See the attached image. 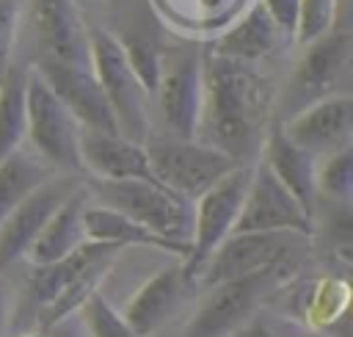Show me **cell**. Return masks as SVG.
Listing matches in <instances>:
<instances>
[{
	"label": "cell",
	"mask_w": 353,
	"mask_h": 337,
	"mask_svg": "<svg viewBox=\"0 0 353 337\" xmlns=\"http://www.w3.org/2000/svg\"><path fill=\"white\" fill-rule=\"evenodd\" d=\"M88 58H91V72L102 86L105 99L113 110L119 133L143 144L152 135V97L141 86L132 66L127 64L119 39L110 30L91 25Z\"/></svg>",
	"instance_id": "obj_3"
},
{
	"label": "cell",
	"mask_w": 353,
	"mask_h": 337,
	"mask_svg": "<svg viewBox=\"0 0 353 337\" xmlns=\"http://www.w3.org/2000/svg\"><path fill=\"white\" fill-rule=\"evenodd\" d=\"M334 17H336V0H301L292 41L298 47H303V44L320 39L323 33H328L334 28Z\"/></svg>",
	"instance_id": "obj_28"
},
{
	"label": "cell",
	"mask_w": 353,
	"mask_h": 337,
	"mask_svg": "<svg viewBox=\"0 0 353 337\" xmlns=\"http://www.w3.org/2000/svg\"><path fill=\"white\" fill-rule=\"evenodd\" d=\"M80 166L91 180H154L143 144L108 130L80 127Z\"/></svg>",
	"instance_id": "obj_17"
},
{
	"label": "cell",
	"mask_w": 353,
	"mask_h": 337,
	"mask_svg": "<svg viewBox=\"0 0 353 337\" xmlns=\"http://www.w3.org/2000/svg\"><path fill=\"white\" fill-rule=\"evenodd\" d=\"M80 312L85 320V337H141L99 290H94L83 301Z\"/></svg>",
	"instance_id": "obj_27"
},
{
	"label": "cell",
	"mask_w": 353,
	"mask_h": 337,
	"mask_svg": "<svg viewBox=\"0 0 353 337\" xmlns=\"http://www.w3.org/2000/svg\"><path fill=\"white\" fill-rule=\"evenodd\" d=\"M265 160V166L281 180V185L298 199V204L314 215V202H317V191H314V163L317 157H312L306 149L295 146L276 122H270L262 149L259 155ZM314 221V218H312Z\"/></svg>",
	"instance_id": "obj_18"
},
{
	"label": "cell",
	"mask_w": 353,
	"mask_h": 337,
	"mask_svg": "<svg viewBox=\"0 0 353 337\" xmlns=\"http://www.w3.org/2000/svg\"><path fill=\"white\" fill-rule=\"evenodd\" d=\"M39 77L50 86V91L61 99V105L74 116V122L85 130H108L119 133L113 110L105 99L102 86L97 83L91 66L63 64L52 58H39L33 64Z\"/></svg>",
	"instance_id": "obj_16"
},
{
	"label": "cell",
	"mask_w": 353,
	"mask_h": 337,
	"mask_svg": "<svg viewBox=\"0 0 353 337\" xmlns=\"http://www.w3.org/2000/svg\"><path fill=\"white\" fill-rule=\"evenodd\" d=\"M116 39H119V44L124 50L127 64L132 66V72L138 75L141 86L152 97L154 86H157V72H160V50L143 36H116Z\"/></svg>",
	"instance_id": "obj_29"
},
{
	"label": "cell",
	"mask_w": 353,
	"mask_h": 337,
	"mask_svg": "<svg viewBox=\"0 0 353 337\" xmlns=\"http://www.w3.org/2000/svg\"><path fill=\"white\" fill-rule=\"evenodd\" d=\"M281 265H270L254 273H243L207 287L204 301L196 307L193 318L185 326V337H226L243 326L265 296L276 287V273Z\"/></svg>",
	"instance_id": "obj_8"
},
{
	"label": "cell",
	"mask_w": 353,
	"mask_h": 337,
	"mask_svg": "<svg viewBox=\"0 0 353 337\" xmlns=\"http://www.w3.org/2000/svg\"><path fill=\"white\" fill-rule=\"evenodd\" d=\"M25 19L39 47V58L91 66L88 25H83L74 0H28Z\"/></svg>",
	"instance_id": "obj_15"
},
{
	"label": "cell",
	"mask_w": 353,
	"mask_h": 337,
	"mask_svg": "<svg viewBox=\"0 0 353 337\" xmlns=\"http://www.w3.org/2000/svg\"><path fill=\"white\" fill-rule=\"evenodd\" d=\"M276 124L295 146L312 157H325L353 144V99L347 91H336Z\"/></svg>",
	"instance_id": "obj_14"
},
{
	"label": "cell",
	"mask_w": 353,
	"mask_h": 337,
	"mask_svg": "<svg viewBox=\"0 0 353 337\" xmlns=\"http://www.w3.org/2000/svg\"><path fill=\"white\" fill-rule=\"evenodd\" d=\"M281 30L273 25V19L268 17L262 3H254L243 19H237L232 28H226L215 44L210 47V52L223 55V58H234V61H245L254 64L265 55H270L279 44Z\"/></svg>",
	"instance_id": "obj_21"
},
{
	"label": "cell",
	"mask_w": 353,
	"mask_h": 337,
	"mask_svg": "<svg viewBox=\"0 0 353 337\" xmlns=\"http://www.w3.org/2000/svg\"><path fill=\"white\" fill-rule=\"evenodd\" d=\"M25 88L28 66H8L0 80V160L25 141Z\"/></svg>",
	"instance_id": "obj_25"
},
{
	"label": "cell",
	"mask_w": 353,
	"mask_h": 337,
	"mask_svg": "<svg viewBox=\"0 0 353 337\" xmlns=\"http://www.w3.org/2000/svg\"><path fill=\"white\" fill-rule=\"evenodd\" d=\"M353 52V36L345 28H331L320 39L303 44L301 58L295 61L284 88L273 97V122H284L287 116L298 113L301 108L345 91L342 83L347 80Z\"/></svg>",
	"instance_id": "obj_4"
},
{
	"label": "cell",
	"mask_w": 353,
	"mask_h": 337,
	"mask_svg": "<svg viewBox=\"0 0 353 337\" xmlns=\"http://www.w3.org/2000/svg\"><path fill=\"white\" fill-rule=\"evenodd\" d=\"M196 287V273L185 265L182 257H176L171 265L160 268L127 298L121 315L141 337H152L193 298Z\"/></svg>",
	"instance_id": "obj_12"
},
{
	"label": "cell",
	"mask_w": 353,
	"mask_h": 337,
	"mask_svg": "<svg viewBox=\"0 0 353 337\" xmlns=\"http://www.w3.org/2000/svg\"><path fill=\"white\" fill-rule=\"evenodd\" d=\"M83 182V174L55 171L36 191H30L3 221H0V273L25 257L39 229L55 213V207Z\"/></svg>",
	"instance_id": "obj_13"
},
{
	"label": "cell",
	"mask_w": 353,
	"mask_h": 337,
	"mask_svg": "<svg viewBox=\"0 0 353 337\" xmlns=\"http://www.w3.org/2000/svg\"><path fill=\"white\" fill-rule=\"evenodd\" d=\"M55 168H50L33 149H14L0 160V221L44 180H50Z\"/></svg>",
	"instance_id": "obj_23"
},
{
	"label": "cell",
	"mask_w": 353,
	"mask_h": 337,
	"mask_svg": "<svg viewBox=\"0 0 353 337\" xmlns=\"http://www.w3.org/2000/svg\"><path fill=\"white\" fill-rule=\"evenodd\" d=\"M8 309H11L8 287L0 282V337H6V331H8Z\"/></svg>",
	"instance_id": "obj_33"
},
{
	"label": "cell",
	"mask_w": 353,
	"mask_h": 337,
	"mask_svg": "<svg viewBox=\"0 0 353 337\" xmlns=\"http://www.w3.org/2000/svg\"><path fill=\"white\" fill-rule=\"evenodd\" d=\"M83 232H85V240H94V243H110V246H143V249H160V251H168L174 257H188L190 246L185 243H174V240H165L160 238L157 232L146 229L143 224L132 221L130 215L102 204V202H94L88 196L85 207H83Z\"/></svg>",
	"instance_id": "obj_19"
},
{
	"label": "cell",
	"mask_w": 353,
	"mask_h": 337,
	"mask_svg": "<svg viewBox=\"0 0 353 337\" xmlns=\"http://www.w3.org/2000/svg\"><path fill=\"white\" fill-rule=\"evenodd\" d=\"M152 177L165 185L168 191L196 199L201 191H207L215 180H221L226 171L237 166L234 157L226 152L199 141V138H174V135H149L143 141Z\"/></svg>",
	"instance_id": "obj_6"
},
{
	"label": "cell",
	"mask_w": 353,
	"mask_h": 337,
	"mask_svg": "<svg viewBox=\"0 0 353 337\" xmlns=\"http://www.w3.org/2000/svg\"><path fill=\"white\" fill-rule=\"evenodd\" d=\"M251 180V163H237L221 180H215L207 191L193 199V232H190V251L185 265L199 276L207 257L215 246L232 232L234 218L243 207L245 188Z\"/></svg>",
	"instance_id": "obj_9"
},
{
	"label": "cell",
	"mask_w": 353,
	"mask_h": 337,
	"mask_svg": "<svg viewBox=\"0 0 353 337\" xmlns=\"http://www.w3.org/2000/svg\"><path fill=\"white\" fill-rule=\"evenodd\" d=\"M119 251V246H110V243H94V240H85L80 243L77 249H72L69 254H63L61 260L50 262V265H39L33 279H30V293H33V301L36 307L47 304L61 287H66L74 276H80L85 268H91L94 262L105 260V257H113Z\"/></svg>",
	"instance_id": "obj_22"
},
{
	"label": "cell",
	"mask_w": 353,
	"mask_h": 337,
	"mask_svg": "<svg viewBox=\"0 0 353 337\" xmlns=\"http://www.w3.org/2000/svg\"><path fill=\"white\" fill-rule=\"evenodd\" d=\"M314 191H317V202L325 199L336 204H350V196H353V149L350 146L331 152L325 157H317Z\"/></svg>",
	"instance_id": "obj_26"
},
{
	"label": "cell",
	"mask_w": 353,
	"mask_h": 337,
	"mask_svg": "<svg viewBox=\"0 0 353 337\" xmlns=\"http://www.w3.org/2000/svg\"><path fill=\"white\" fill-rule=\"evenodd\" d=\"M88 196L102 202L165 240L190 246L193 232V202L168 191L157 180L130 177V180H85Z\"/></svg>",
	"instance_id": "obj_2"
},
{
	"label": "cell",
	"mask_w": 353,
	"mask_h": 337,
	"mask_svg": "<svg viewBox=\"0 0 353 337\" xmlns=\"http://www.w3.org/2000/svg\"><path fill=\"white\" fill-rule=\"evenodd\" d=\"M270 113V88L251 64L204 52L201 108L193 138L226 152L237 163H254L273 122Z\"/></svg>",
	"instance_id": "obj_1"
},
{
	"label": "cell",
	"mask_w": 353,
	"mask_h": 337,
	"mask_svg": "<svg viewBox=\"0 0 353 337\" xmlns=\"http://www.w3.org/2000/svg\"><path fill=\"white\" fill-rule=\"evenodd\" d=\"M270 229H287L312 238L314 221L298 204V199L281 185V180L265 166V160L256 157L251 163V180L232 232H270Z\"/></svg>",
	"instance_id": "obj_10"
},
{
	"label": "cell",
	"mask_w": 353,
	"mask_h": 337,
	"mask_svg": "<svg viewBox=\"0 0 353 337\" xmlns=\"http://www.w3.org/2000/svg\"><path fill=\"white\" fill-rule=\"evenodd\" d=\"M19 3L17 0H0V80L11 66V52L17 44V33H19Z\"/></svg>",
	"instance_id": "obj_30"
},
{
	"label": "cell",
	"mask_w": 353,
	"mask_h": 337,
	"mask_svg": "<svg viewBox=\"0 0 353 337\" xmlns=\"http://www.w3.org/2000/svg\"><path fill=\"white\" fill-rule=\"evenodd\" d=\"M226 337H273V329L268 326V320L265 318H259V315H251L243 326H237L232 334H226Z\"/></svg>",
	"instance_id": "obj_32"
},
{
	"label": "cell",
	"mask_w": 353,
	"mask_h": 337,
	"mask_svg": "<svg viewBox=\"0 0 353 337\" xmlns=\"http://www.w3.org/2000/svg\"><path fill=\"white\" fill-rule=\"evenodd\" d=\"M25 141L55 171L83 174L80 166V124L50 91L33 66H28L25 88Z\"/></svg>",
	"instance_id": "obj_5"
},
{
	"label": "cell",
	"mask_w": 353,
	"mask_h": 337,
	"mask_svg": "<svg viewBox=\"0 0 353 337\" xmlns=\"http://www.w3.org/2000/svg\"><path fill=\"white\" fill-rule=\"evenodd\" d=\"M201 58L199 47H165L160 50V72L152 94L165 135L193 138L201 108Z\"/></svg>",
	"instance_id": "obj_7"
},
{
	"label": "cell",
	"mask_w": 353,
	"mask_h": 337,
	"mask_svg": "<svg viewBox=\"0 0 353 337\" xmlns=\"http://www.w3.org/2000/svg\"><path fill=\"white\" fill-rule=\"evenodd\" d=\"M85 202H88V188H85V180H83L55 207V213L39 229L36 240L28 246L25 260L33 268L50 265V262L61 260L63 254H69L72 249H77L80 243H85V232H83V207H85Z\"/></svg>",
	"instance_id": "obj_20"
},
{
	"label": "cell",
	"mask_w": 353,
	"mask_h": 337,
	"mask_svg": "<svg viewBox=\"0 0 353 337\" xmlns=\"http://www.w3.org/2000/svg\"><path fill=\"white\" fill-rule=\"evenodd\" d=\"M292 301L298 304V312L309 326L323 329V326H334L345 315L350 290H347L345 279L325 276V279H314V282L298 287Z\"/></svg>",
	"instance_id": "obj_24"
},
{
	"label": "cell",
	"mask_w": 353,
	"mask_h": 337,
	"mask_svg": "<svg viewBox=\"0 0 353 337\" xmlns=\"http://www.w3.org/2000/svg\"><path fill=\"white\" fill-rule=\"evenodd\" d=\"M259 3L265 6V11H268V17L273 19V25H276L281 33L292 36L301 0H259Z\"/></svg>",
	"instance_id": "obj_31"
},
{
	"label": "cell",
	"mask_w": 353,
	"mask_h": 337,
	"mask_svg": "<svg viewBox=\"0 0 353 337\" xmlns=\"http://www.w3.org/2000/svg\"><path fill=\"white\" fill-rule=\"evenodd\" d=\"M342 337H347V334H342Z\"/></svg>",
	"instance_id": "obj_34"
},
{
	"label": "cell",
	"mask_w": 353,
	"mask_h": 337,
	"mask_svg": "<svg viewBox=\"0 0 353 337\" xmlns=\"http://www.w3.org/2000/svg\"><path fill=\"white\" fill-rule=\"evenodd\" d=\"M298 232H287V229H270V232H229L215 251L207 257V262L199 271V285L210 287L243 273H254L270 265H281L284 257L290 254V249L295 246Z\"/></svg>",
	"instance_id": "obj_11"
}]
</instances>
